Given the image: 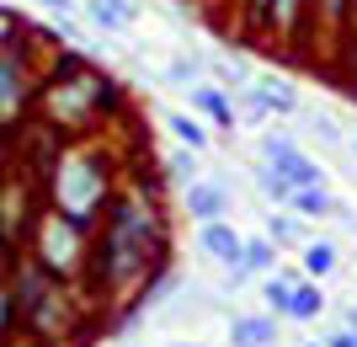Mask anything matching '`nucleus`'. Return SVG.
I'll return each mask as SVG.
<instances>
[{
    "label": "nucleus",
    "instance_id": "26",
    "mask_svg": "<svg viewBox=\"0 0 357 347\" xmlns=\"http://www.w3.org/2000/svg\"><path fill=\"white\" fill-rule=\"evenodd\" d=\"M352 155H357V139H352Z\"/></svg>",
    "mask_w": 357,
    "mask_h": 347
},
{
    "label": "nucleus",
    "instance_id": "4",
    "mask_svg": "<svg viewBox=\"0 0 357 347\" xmlns=\"http://www.w3.org/2000/svg\"><path fill=\"white\" fill-rule=\"evenodd\" d=\"M224 209H229V193H224L219 182H187V214H192L197 225L224 219Z\"/></svg>",
    "mask_w": 357,
    "mask_h": 347
},
{
    "label": "nucleus",
    "instance_id": "9",
    "mask_svg": "<svg viewBox=\"0 0 357 347\" xmlns=\"http://www.w3.org/2000/svg\"><path fill=\"white\" fill-rule=\"evenodd\" d=\"M187 96H192V107H203L213 123H235V107L224 102V91H219V86H187Z\"/></svg>",
    "mask_w": 357,
    "mask_h": 347
},
{
    "label": "nucleus",
    "instance_id": "19",
    "mask_svg": "<svg viewBox=\"0 0 357 347\" xmlns=\"http://www.w3.org/2000/svg\"><path fill=\"white\" fill-rule=\"evenodd\" d=\"M11 38H16V22L0 11V54H6V43H11Z\"/></svg>",
    "mask_w": 357,
    "mask_h": 347
},
{
    "label": "nucleus",
    "instance_id": "1",
    "mask_svg": "<svg viewBox=\"0 0 357 347\" xmlns=\"http://www.w3.org/2000/svg\"><path fill=\"white\" fill-rule=\"evenodd\" d=\"M149 241H155V225H149V214H144V209H134V203H123V209L112 214V225H107L112 278H123V272H134V267H144Z\"/></svg>",
    "mask_w": 357,
    "mask_h": 347
},
{
    "label": "nucleus",
    "instance_id": "27",
    "mask_svg": "<svg viewBox=\"0 0 357 347\" xmlns=\"http://www.w3.org/2000/svg\"><path fill=\"white\" fill-rule=\"evenodd\" d=\"M310 347H320V342H310Z\"/></svg>",
    "mask_w": 357,
    "mask_h": 347
},
{
    "label": "nucleus",
    "instance_id": "2",
    "mask_svg": "<svg viewBox=\"0 0 357 347\" xmlns=\"http://www.w3.org/2000/svg\"><path fill=\"white\" fill-rule=\"evenodd\" d=\"M197 246H203L213 262H224L235 278H245V262H240L245 257V235H240V230H229L224 219H208V225H197Z\"/></svg>",
    "mask_w": 357,
    "mask_h": 347
},
{
    "label": "nucleus",
    "instance_id": "6",
    "mask_svg": "<svg viewBox=\"0 0 357 347\" xmlns=\"http://www.w3.org/2000/svg\"><path fill=\"white\" fill-rule=\"evenodd\" d=\"M229 342L235 347H272L278 342V326H272V316H235Z\"/></svg>",
    "mask_w": 357,
    "mask_h": 347
},
{
    "label": "nucleus",
    "instance_id": "5",
    "mask_svg": "<svg viewBox=\"0 0 357 347\" xmlns=\"http://www.w3.org/2000/svg\"><path fill=\"white\" fill-rule=\"evenodd\" d=\"M80 6H86L91 27H102V32H123V27L139 16L134 0H80Z\"/></svg>",
    "mask_w": 357,
    "mask_h": 347
},
{
    "label": "nucleus",
    "instance_id": "3",
    "mask_svg": "<svg viewBox=\"0 0 357 347\" xmlns=\"http://www.w3.org/2000/svg\"><path fill=\"white\" fill-rule=\"evenodd\" d=\"M22 102H27V75H22V54H16V48H6V54H0V118H11Z\"/></svg>",
    "mask_w": 357,
    "mask_h": 347
},
{
    "label": "nucleus",
    "instance_id": "14",
    "mask_svg": "<svg viewBox=\"0 0 357 347\" xmlns=\"http://www.w3.org/2000/svg\"><path fill=\"white\" fill-rule=\"evenodd\" d=\"M197 150H187V145H181V150H171L165 155V171H171V177H181V182H197L192 171H197V161H192Z\"/></svg>",
    "mask_w": 357,
    "mask_h": 347
},
{
    "label": "nucleus",
    "instance_id": "15",
    "mask_svg": "<svg viewBox=\"0 0 357 347\" xmlns=\"http://www.w3.org/2000/svg\"><path fill=\"white\" fill-rule=\"evenodd\" d=\"M272 241H278V246H298V241H304V235H298V225H294V219H278V214H272Z\"/></svg>",
    "mask_w": 357,
    "mask_h": 347
},
{
    "label": "nucleus",
    "instance_id": "8",
    "mask_svg": "<svg viewBox=\"0 0 357 347\" xmlns=\"http://www.w3.org/2000/svg\"><path fill=\"white\" fill-rule=\"evenodd\" d=\"M294 209L304 219H326V214H336V198L326 193V182H314V187H294Z\"/></svg>",
    "mask_w": 357,
    "mask_h": 347
},
{
    "label": "nucleus",
    "instance_id": "25",
    "mask_svg": "<svg viewBox=\"0 0 357 347\" xmlns=\"http://www.w3.org/2000/svg\"><path fill=\"white\" fill-rule=\"evenodd\" d=\"M176 347H197V342H176Z\"/></svg>",
    "mask_w": 357,
    "mask_h": 347
},
{
    "label": "nucleus",
    "instance_id": "10",
    "mask_svg": "<svg viewBox=\"0 0 357 347\" xmlns=\"http://www.w3.org/2000/svg\"><path fill=\"white\" fill-rule=\"evenodd\" d=\"M165 128H171L187 150H208V128H203L197 118H187V112H165Z\"/></svg>",
    "mask_w": 357,
    "mask_h": 347
},
{
    "label": "nucleus",
    "instance_id": "21",
    "mask_svg": "<svg viewBox=\"0 0 357 347\" xmlns=\"http://www.w3.org/2000/svg\"><path fill=\"white\" fill-rule=\"evenodd\" d=\"M38 6H43V11H54V16H59V11H70L75 0H38Z\"/></svg>",
    "mask_w": 357,
    "mask_h": 347
},
{
    "label": "nucleus",
    "instance_id": "12",
    "mask_svg": "<svg viewBox=\"0 0 357 347\" xmlns=\"http://www.w3.org/2000/svg\"><path fill=\"white\" fill-rule=\"evenodd\" d=\"M256 187H261L272 203H294V182H288L278 166H256Z\"/></svg>",
    "mask_w": 357,
    "mask_h": 347
},
{
    "label": "nucleus",
    "instance_id": "16",
    "mask_svg": "<svg viewBox=\"0 0 357 347\" xmlns=\"http://www.w3.org/2000/svg\"><path fill=\"white\" fill-rule=\"evenodd\" d=\"M171 80H176L181 91L197 86V59H176V64H171Z\"/></svg>",
    "mask_w": 357,
    "mask_h": 347
},
{
    "label": "nucleus",
    "instance_id": "18",
    "mask_svg": "<svg viewBox=\"0 0 357 347\" xmlns=\"http://www.w3.org/2000/svg\"><path fill=\"white\" fill-rule=\"evenodd\" d=\"M11 316H16V300L6 294V288H0V332H6V320H11Z\"/></svg>",
    "mask_w": 357,
    "mask_h": 347
},
{
    "label": "nucleus",
    "instance_id": "23",
    "mask_svg": "<svg viewBox=\"0 0 357 347\" xmlns=\"http://www.w3.org/2000/svg\"><path fill=\"white\" fill-rule=\"evenodd\" d=\"M347 11V0H326V16H342Z\"/></svg>",
    "mask_w": 357,
    "mask_h": 347
},
{
    "label": "nucleus",
    "instance_id": "11",
    "mask_svg": "<svg viewBox=\"0 0 357 347\" xmlns=\"http://www.w3.org/2000/svg\"><path fill=\"white\" fill-rule=\"evenodd\" d=\"M245 272H272L278 267V241H267V235H251V241H245Z\"/></svg>",
    "mask_w": 357,
    "mask_h": 347
},
{
    "label": "nucleus",
    "instance_id": "20",
    "mask_svg": "<svg viewBox=\"0 0 357 347\" xmlns=\"http://www.w3.org/2000/svg\"><path fill=\"white\" fill-rule=\"evenodd\" d=\"M326 347H357V332H336V337H326Z\"/></svg>",
    "mask_w": 357,
    "mask_h": 347
},
{
    "label": "nucleus",
    "instance_id": "13",
    "mask_svg": "<svg viewBox=\"0 0 357 347\" xmlns=\"http://www.w3.org/2000/svg\"><path fill=\"white\" fill-rule=\"evenodd\" d=\"M331 267H336V246L331 241H304V272H310V278H326Z\"/></svg>",
    "mask_w": 357,
    "mask_h": 347
},
{
    "label": "nucleus",
    "instance_id": "17",
    "mask_svg": "<svg viewBox=\"0 0 357 347\" xmlns=\"http://www.w3.org/2000/svg\"><path fill=\"white\" fill-rule=\"evenodd\" d=\"M314 134L326 139V145H342V128H336L331 118H314Z\"/></svg>",
    "mask_w": 357,
    "mask_h": 347
},
{
    "label": "nucleus",
    "instance_id": "24",
    "mask_svg": "<svg viewBox=\"0 0 357 347\" xmlns=\"http://www.w3.org/2000/svg\"><path fill=\"white\" fill-rule=\"evenodd\" d=\"M352 332H357V304H352Z\"/></svg>",
    "mask_w": 357,
    "mask_h": 347
},
{
    "label": "nucleus",
    "instance_id": "22",
    "mask_svg": "<svg viewBox=\"0 0 357 347\" xmlns=\"http://www.w3.org/2000/svg\"><path fill=\"white\" fill-rule=\"evenodd\" d=\"M272 6H278V0H251V11H256V16H272Z\"/></svg>",
    "mask_w": 357,
    "mask_h": 347
},
{
    "label": "nucleus",
    "instance_id": "7",
    "mask_svg": "<svg viewBox=\"0 0 357 347\" xmlns=\"http://www.w3.org/2000/svg\"><path fill=\"white\" fill-rule=\"evenodd\" d=\"M326 310V294H320V278H304V283H294V294H288L283 316L288 320H314Z\"/></svg>",
    "mask_w": 357,
    "mask_h": 347
}]
</instances>
